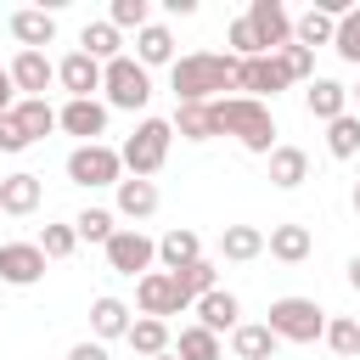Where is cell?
I'll return each mask as SVG.
<instances>
[{
  "label": "cell",
  "instance_id": "cell-1",
  "mask_svg": "<svg viewBox=\"0 0 360 360\" xmlns=\"http://www.w3.org/2000/svg\"><path fill=\"white\" fill-rule=\"evenodd\" d=\"M169 90H174V107L225 101V90H236V56H231V51H191V56H174Z\"/></svg>",
  "mask_w": 360,
  "mask_h": 360
},
{
  "label": "cell",
  "instance_id": "cell-2",
  "mask_svg": "<svg viewBox=\"0 0 360 360\" xmlns=\"http://www.w3.org/2000/svg\"><path fill=\"white\" fill-rule=\"evenodd\" d=\"M214 124H219V135H236L248 152H259V158H270L281 141H276V118H270V107L264 101H248V96H225V101H214Z\"/></svg>",
  "mask_w": 360,
  "mask_h": 360
},
{
  "label": "cell",
  "instance_id": "cell-3",
  "mask_svg": "<svg viewBox=\"0 0 360 360\" xmlns=\"http://www.w3.org/2000/svg\"><path fill=\"white\" fill-rule=\"evenodd\" d=\"M169 141H174L169 118H141V124L129 129V141L118 146V158H124V169H129L135 180H152V174L163 169V158H169Z\"/></svg>",
  "mask_w": 360,
  "mask_h": 360
},
{
  "label": "cell",
  "instance_id": "cell-4",
  "mask_svg": "<svg viewBox=\"0 0 360 360\" xmlns=\"http://www.w3.org/2000/svg\"><path fill=\"white\" fill-rule=\"evenodd\" d=\"M264 326L276 332V343H315L326 332V309L315 298H276Z\"/></svg>",
  "mask_w": 360,
  "mask_h": 360
},
{
  "label": "cell",
  "instance_id": "cell-5",
  "mask_svg": "<svg viewBox=\"0 0 360 360\" xmlns=\"http://www.w3.org/2000/svg\"><path fill=\"white\" fill-rule=\"evenodd\" d=\"M101 90H107V107H118V112H141V107L152 101V73H146L135 56H118V62L101 68Z\"/></svg>",
  "mask_w": 360,
  "mask_h": 360
},
{
  "label": "cell",
  "instance_id": "cell-6",
  "mask_svg": "<svg viewBox=\"0 0 360 360\" xmlns=\"http://www.w3.org/2000/svg\"><path fill=\"white\" fill-rule=\"evenodd\" d=\"M68 180L84 186V191L118 186V180H124V158H118V146H107V141H96V146H73V152H68Z\"/></svg>",
  "mask_w": 360,
  "mask_h": 360
},
{
  "label": "cell",
  "instance_id": "cell-7",
  "mask_svg": "<svg viewBox=\"0 0 360 360\" xmlns=\"http://www.w3.org/2000/svg\"><path fill=\"white\" fill-rule=\"evenodd\" d=\"M158 264V242L146 236V231H135V225H118L112 231V242H107V270H118V276H146Z\"/></svg>",
  "mask_w": 360,
  "mask_h": 360
},
{
  "label": "cell",
  "instance_id": "cell-8",
  "mask_svg": "<svg viewBox=\"0 0 360 360\" xmlns=\"http://www.w3.org/2000/svg\"><path fill=\"white\" fill-rule=\"evenodd\" d=\"M242 17H248V28H253V39H259L264 56H276V51L292 45V11H287L281 0H253Z\"/></svg>",
  "mask_w": 360,
  "mask_h": 360
},
{
  "label": "cell",
  "instance_id": "cell-9",
  "mask_svg": "<svg viewBox=\"0 0 360 360\" xmlns=\"http://www.w3.org/2000/svg\"><path fill=\"white\" fill-rule=\"evenodd\" d=\"M292 79H287V68H281V56H248V62H236V90L248 96V101H264V96H281Z\"/></svg>",
  "mask_w": 360,
  "mask_h": 360
},
{
  "label": "cell",
  "instance_id": "cell-10",
  "mask_svg": "<svg viewBox=\"0 0 360 360\" xmlns=\"http://www.w3.org/2000/svg\"><path fill=\"white\" fill-rule=\"evenodd\" d=\"M39 276H45L39 242H0V281L6 287H34Z\"/></svg>",
  "mask_w": 360,
  "mask_h": 360
},
{
  "label": "cell",
  "instance_id": "cell-11",
  "mask_svg": "<svg viewBox=\"0 0 360 360\" xmlns=\"http://www.w3.org/2000/svg\"><path fill=\"white\" fill-rule=\"evenodd\" d=\"M6 73H11V84H17L22 96H34V101H45V90L56 84V62H51L45 51H17Z\"/></svg>",
  "mask_w": 360,
  "mask_h": 360
},
{
  "label": "cell",
  "instance_id": "cell-12",
  "mask_svg": "<svg viewBox=\"0 0 360 360\" xmlns=\"http://www.w3.org/2000/svg\"><path fill=\"white\" fill-rule=\"evenodd\" d=\"M56 84L68 90V101H96V90H101V62H90L84 51H68V56L56 62Z\"/></svg>",
  "mask_w": 360,
  "mask_h": 360
},
{
  "label": "cell",
  "instance_id": "cell-13",
  "mask_svg": "<svg viewBox=\"0 0 360 360\" xmlns=\"http://www.w3.org/2000/svg\"><path fill=\"white\" fill-rule=\"evenodd\" d=\"M56 129L79 135V146H96V141L107 135V101H68V107L56 112Z\"/></svg>",
  "mask_w": 360,
  "mask_h": 360
},
{
  "label": "cell",
  "instance_id": "cell-14",
  "mask_svg": "<svg viewBox=\"0 0 360 360\" xmlns=\"http://www.w3.org/2000/svg\"><path fill=\"white\" fill-rule=\"evenodd\" d=\"M191 309H197V326H208L214 338H219V332H236V326H242V298H236L231 287H214V292H202V298H197Z\"/></svg>",
  "mask_w": 360,
  "mask_h": 360
},
{
  "label": "cell",
  "instance_id": "cell-15",
  "mask_svg": "<svg viewBox=\"0 0 360 360\" xmlns=\"http://www.w3.org/2000/svg\"><path fill=\"white\" fill-rule=\"evenodd\" d=\"M135 309H141V315H152V321H163V315H180L169 270H146V276L135 281Z\"/></svg>",
  "mask_w": 360,
  "mask_h": 360
},
{
  "label": "cell",
  "instance_id": "cell-16",
  "mask_svg": "<svg viewBox=\"0 0 360 360\" xmlns=\"http://www.w3.org/2000/svg\"><path fill=\"white\" fill-rule=\"evenodd\" d=\"M112 214H124V219H152V214H158V186L124 174V180L112 186Z\"/></svg>",
  "mask_w": 360,
  "mask_h": 360
},
{
  "label": "cell",
  "instance_id": "cell-17",
  "mask_svg": "<svg viewBox=\"0 0 360 360\" xmlns=\"http://www.w3.org/2000/svg\"><path fill=\"white\" fill-rule=\"evenodd\" d=\"M129 321H135V309H129L124 298H112V292H101V298L90 304V332H96V343L129 338Z\"/></svg>",
  "mask_w": 360,
  "mask_h": 360
},
{
  "label": "cell",
  "instance_id": "cell-18",
  "mask_svg": "<svg viewBox=\"0 0 360 360\" xmlns=\"http://www.w3.org/2000/svg\"><path fill=\"white\" fill-rule=\"evenodd\" d=\"M39 197H45V186H39V174H28V169H17V174L0 180V214H11V219L34 214Z\"/></svg>",
  "mask_w": 360,
  "mask_h": 360
},
{
  "label": "cell",
  "instance_id": "cell-19",
  "mask_svg": "<svg viewBox=\"0 0 360 360\" xmlns=\"http://www.w3.org/2000/svg\"><path fill=\"white\" fill-rule=\"evenodd\" d=\"M11 39H17L22 51H45V45L56 39V17L39 11V6H22V11H11Z\"/></svg>",
  "mask_w": 360,
  "mask_h": 360
},
{
  "label": "cell",
  "instance_id": "cell-20",
  "mask_svg": "<svg viewBox=\"0 0 360 360\" xmlns=\"http://www.w3.org/2000/svg\"><path fill=\"white\" fill-rule=\"evenodd\" d=\"M202 259V236L197 231H186V225H174V231H163L158 236V264L174 276V270H186V264H197Z\"/></svg>",
  "mask_w": 360,
  "mask_h": 360
},
{
  "label": "cell",
  "instance_id": "cell-21",
  "mask_svg": "<svg viewBox=\"0 0 360 360\" xmlns=\"http://www.w3.org/2000/svg\"><path fill=\"white\" fill-rule=\"evenodd\" d=\"M264 253L281 259V264H304V259L315 253V236H309V225H270Z\"/></svg>",
  "mask_w": 360,
  "mask_h": 360
},
{
  "label": "cell",
  "instance_id": "cell-22",
  "mask_svg": "<svg viewBox=\"0 0 360 360\" xmlns=\"http://www.w3.org/2000/svg\"><path fill=\"white\" fill-rule=\"evenodd\" d=\"M304 107H309V118L332 124V118L349 112V90H343L338 79H309V84H304Z\"/></svg>",
  "mask_w": 360,
  "mask_h": 360
},
{
  "label": "cell",
  "instance_id": "cell-23",
  "mask_svg": "<svg viewBox=\"0 0 360 360\" xmlns=\"http://www.w3.org/2000/svg\"><path fill=\"white\" fill-rule=\"evenodd\" d=\"M169 281H174V304H180V309H191L202 292H214V287H219V270H214V259H197V264L174 270Z\"/></svg>",
  "mask_w": 360,
  "mask_h": 360
},
{
  "label": "cell",
  "instance_id": "cell-24",
  "mask_svg": "<svg viewBox=\"0 0 360 360\" xmlns=\"http://www.w3.org/2000/svg\"><path fill=\"white\" fill-rule=\"evenodd\" d=\"M135 62L152 73V68H174V34L163 28V22H146L141 34H135Z\"/></svg>",
  "mask_w": 360,
  "mask_h": 360
},
{
  "label": "cell",
  "instance_id": "cell-25",
  "mask_svg": "<svg viewBox=\"0 0 360 360\" xmlns=\"http://www.w3.org/2000/svg\"><path fill=\"white\" fill-rule=\"evenodd\" d=\"M141 360H158V354H169V343H174V332H169V321H152V315H135L129 321V338H124Z\"/></svg>",
  "mask_w": 360,
  "mask_h": 360
},
{
  "label": "cell",
  "instance_id": "cell-26",
  "mask_svg": "<svg viewBox=\"0 0 360 360\" xmlns=\"http://www.w3.org/2000/svg\"><path fill=\"white\" fill-rule=\"evenodd\" d=\"M276 349H281V343H276V332H270L264 321H242V326L231 332V354H236V360H276Z\"/></svg>",
  "mask_w": 360,
  "mask_h": 360
},
{
  "label": "cell",
  "instance_id": "cell-27",
  "mask_svg": "<svg viewBox=\"0 0 360 360\" xmlns=\"http://www.w3.org/2000/svg\"><path fill=\"white\" fill-rule=\"evenodd\" d=\"M11 124H17V129L28 135V146H34V141H45V135L56 129V107H51V101H34V96H17Z\"/></svg>",
  "mask_w": 360,
  "mask_h": 360
},
{
  "label": "cell",
  "instance_id": "cell-28",
  "mask_svg": "<svg viewBox=\"0 0 360 360\" xmlns=\"http://www.w3.org/2000/svg\"><path fill=\"white\" fill-rule=\"evenodd\" d=\"M304 180H309V152H304V146H276V152H270V186L298 191Z\"/></svg>",
  "mask_w": 360,
  "mask_h": 360
},
{
  "label": "cell",
  "instance_id": "cell-29",
  "mask_svg": "<svg viewBox=\"0 0 360 360\" xmlns=\"http://www.w3.org/2000/svg\"><path fill=\"white\" fill-rule=\"evenodd\" d=\"M79 51L90 56V62H118L124 56V34L112 28V22H84V34H79Z\"/></svg>",
  "mask_w": 360,
  "mask_h": 360
},
{
  "label": "cell",
  "instance_id": "cell-30",
  "mask_svg": "<svg viewBox=\"0 0 360 360\" xmlns=\"http://www.w3.org/2000/svg\"><path fill=\"white\" fill-rule=\"evenodd\" d=\"M174 360H225V343L208 332V326H180V338L169 343Z\"/></svg>",
  "mask_w": 360,
  "mask_h": 360
},
{
  "label": "cell",
  "instance_id": "cell-31",
  "mask_svg": "<svg viewBox=\"0 0 360 360\" xmlns=\"http://www.w3.org/2000/svg\"><path fill=\"white\" fill-rule=\"evenodd\" d=\"M219 253H225L231 264H248V259L264 253V231H259V225H225V231H219Z\"/></svg>",
  "mask_w": 360,
  "mask_h": 360
},
{
  "label": "cell",
  "instance_id": "cell-32",
  "mask_svg": "<svg viewBox=\"0 0 360 360\" xmlns=\"http://www.w3.org/2000/svg\"><path fill=\"white\" fill-rule=\"evenodd\" d=\"M169 129H174L180 141H214V135H219V124H214V101H208V107H174Z\"/></svg>",
  "mask_w": 360,
  "mask_h": 360
},
{
  "label": "cell",
  "instance_id": "cell-33",
  "mask_svg": "<svg viewBox=\"0 0 360 360\" xmlns=\"http://www.w3.org/2000/svg\"><path fill=\"white\" fill-rule=\"evenodd\" d=\"M326 152H332L338 163L360 158V112H343V118H332V124H326Z\"/></svg>",
  "mask_w": 360,
  "mask_h": 360
},
{
  "label": "cell",
  "instance_id": "cell-34",
  "mask_svg": "<svg viewBox=\"0 0 360 360\" xmlns=\"http://www.w3.org/2000/svg\"><path fill=\"white\" fill-rule=\"evenodd\" d=\"M332 34H338V22L326 17V11H304V17H292V45H304V51H315V45H332Z\"/></svg>",
  "mask_w": 360,
  "mask_h": 360
},
{
  "label": "cell",
  "instance_id": "cell-35",
  "mask_svg": "<svg viewBox=\"0 0 360 360\" xmlns=\"http://www.w3.org/2000/svg\"><path fill=\"white\" fill-rule=\"evenodd\" d=\"M112 231H118V214H112V208H84V214L73 219V236H79V242H96V248H107Z\"/></svg>",
  "mask_w": 360,
  "mask_h": 360
},
{
  "label": "cell",
  "instance_id": "cell-36",
  "mask_svg": "<svg viewBox=\"0 0 360 360\" xmlns=\"http://www.w3.org/2000/svg\"><path fill=\"white\" fill-rule=\"evenodd\" d=\"M321 343H326L338 360H354V354H360V326H354V315H338V321H326Z\"/></svg>",
  "mask_w": 360,
  "mask_h": 360
},
{
  "label": "cell",
  "instance_id": "cell-37",
  "mask_svg": "<svg viewBox=\"0 0 360 360\" xmlns=\"http://www.w3.org/2000/svg\"><path fill=\"white\" fill-rule=\"evenodd\" d=\"M107 22H112L118 34H124V28H135V34H141V28L152 22V0H112V11H107Z\"/></svg>",
  "mask_w": 360,
  "mask_h": 360
},
{
  "label": "cell",
  "instance_id": "cell-38",
  "mask_svg": "<svg viewBox=\"0 0 360 360\" xmlns=\"http://www.w3.org/2000/svg\"><path fill=\"white\" fill-rule=\"evenodd\" d=\"M332 51H338L343 62H354V68H360V6H354L349 17H338V34H332Z\"/></svg>",
  "mask_w": 360,
  "mask_h": 360
},
{
  "label": "cell",
  "instance_id": "cell-39",
  "mask_svg": "<svg viewBox=\"0 0 360 360\" xmlns=\"http://www.w3.org/2000/svg\"><path fill=\"white\" fill-rule=\"evenodd\" d=\"M73 248H79L73 219H68V225H45V231H39V253H45V264H51V259H68Z\"/></svg>",
  "mask_w": 360,
  "mask_h": 360
},
{
  "label": "cell",
  "instance_id": "cell-40",
  "mask_svg": "<svg viewBox=\"0 0 360 360\" xmlns=\"http://www.w3.org/2000/svg\"><path fill=\"white\" fill-rule=\"evenodd\" d=\"M276 56H281V68H287V79H292V84H309V79H315V51L287 45V51H276Z\"/></svg>",
  "mask_w": 360,
  "mask_h": 360
},
{
  "label": "cell",
  "instance_id": "cell-41",
  "mask_svg": "<svg viewBox=\"0 0 360 360\" xmlns=\"http://www.w3.org/2000/svg\"><path fill=\"white\" fill-rule=\"evenodd\" d=\"M0 152H6V158H17V152H28V135H22L17 124H11V112L0 118Z\"/></svg>",
  "mask_w": 360,
  "mask_h": 360
},
{
  "label": "cell",
  "instance_id": "cell-42",
  "mask_svg": "<svg viewBox=\"0 0 360 360\" xmlns=\"http://www.w3.org/2000/svg\"><path fill=\"white\" fill-rule=\"evenodd\" d=\"M68 360H112V354H107V343H90V338H84V343L68 349Z\"/></svg>",
  "mask_w": 360,
  "mask_h": 360
},
{
  "label": "cell",
  "instance_id": "cell-43",
  "mask_svg": "<svg viewBox=\"0 0 360 360\" xmlns=\"http://www.w3.org/2000/svg\"><path fill=\"white\" fill-rule=\"evenodd\" d=\"M11 107H17V84H11V73L0 68V118H6Z\"/></svg>",
  "mask_w": 360,
  "mask_h": 360
},
{
  "label": "cell",
  "instance_id": "cell-44",
  "mask_svg": "<svg viewBox=\"0 0 360 360\" xmlns=\"http://www.w3.org/2000/svg\"><path fill=\"white\" fill-rule=\"evenodd\" d=\"M349 287H354V292H360V253H354V259H349Z\"/></svg>",
  "mask_w": 360,
  "mask_h": 360
},
{
  "label": "cell",
  "instance_id": "cell-45",
  "mask_svg": "<svg viewBox=\"0 0 360 360\" xmlns=\"http://www.w3.org/2000/svg\"><path fill=\"white\" fill-rule=\"evenodd\" d=\"M349 202H354V214H360V180H354V191H349Z\"/></svg>",
  "mask_w": 360,
  "mask_h": 360
},
{
  "label": "cell",
  "instance_id": "cell-46",
  "mask_svg": "<svg viewBox=\"0 0 360 360\" xmlns=\"http://www.w3.org/2000/svg\"><path fill=\"white\" fill-rule=\"evenodd\" d=\"M349 96H354V101H360V84H354V90H349Z\"/></svg>",
  "mask_w": 360,
  "mask_h": 360
},
{
  "label": "cell",
  "instance_id": "cell-47",
  "mask_svg": "<svg viewBox=\"0 0 360 360\" xmlns=\"http://www.w3.org/2000/svg\"><path fill=\"white\" fill-rule=\"evenodd\" d=\"M158 360H174V354H158Z\"/></svg>",
  "mask_w": 360,
  "mask_h": 360
},
{
  "label": "cell",
  "instance_id": "cell-48",
  "mask_svg": "<svg viewBox=\"0 0 360 360\" xmlns=\"http://www.w3.org/2000/svg\"><path fill=\"white\" fill-rule=\"evenodd\" d=\"M354 326H360V315H354Z\"/></svg>",
  "mask_w": 360,
  "mask_h": 360
},
{
  "label": "cell",
  "instance_id": "cell-49",
  "mask_svg": "<svg viewBox=\"0 0 360 360\" xmlns=\"http://www.w3.org/2000/svg\"><path fill=\"white\" fill-rule=\"evenodd\" d=\"M354 360H360V354H354Z\"/></svg>",
  "mask_w": 360,
  "mask_h": 360
},
{
  "label": "cell",
  "instance_id": "cell-50",
  "mask_svg": "<svg viewBox=\"0 0 360 360\" xmlns=\"http://www.w3.org/2000/svg\"><path fill=\"white\" fill-rule=\"evenodd\" d=\"M0 180H6V174H0Z\"/></svg>",
  "mask_w": 360,
  "mask_h": 360
}]
</instances>
